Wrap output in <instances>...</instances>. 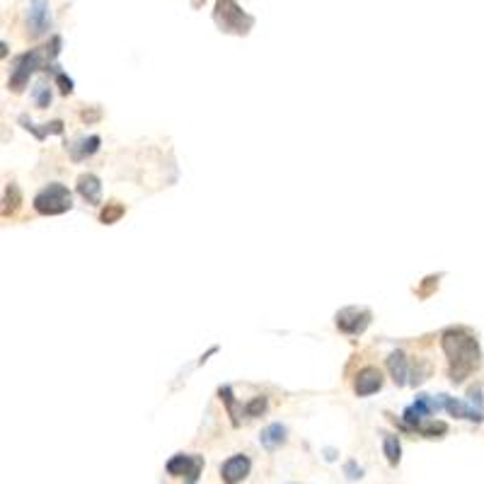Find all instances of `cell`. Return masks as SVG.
<instances>
[{
	"mask_svg": "<svg viewBox=\"0 0 484 484\" xmlns=\"http://www.w3.org/2000/svg\"><path fill=\"white\" fill-rule=\"evenodd\" d=\"M334 320H337V330L339 332H344V334H349V337H359L368 330L373 315H370V310H366V307L351 305V307H341Z\"/></svg>",
	"mask_w": 484,
	"mask_h": 484,
	"instance_id": "8992f818",
	"label": "cell"
},
{
	"mask_svg": "<svg viewBox=\"0 0 484 484\" xmlns=\"http://www.w3.org/2000/svg\"><path fill=\"white\" fill-rule=\"evenodd\" d=\"M218 397H221V402L226 404L228 417H231V424L237 429V427H240V409H237V400H235V395H233L231 385H221V388H218Z\"/></svg>",
	"mask_w": 484,
	"mask_h": 484,
	"instance_id": "9a60e30c",
	"label": "cell"
},
{
	"mask_svg": "<svg viewBox=\"0 0 484 484\" xmlns=\"http://www.w3.org/2000/svg\"><path fill=\"white\" fill-rule=\"evenodd\" d=\"M97 116H100V111H90V114H87V109L85 111H82V119H85V121H95L97 119Z\"/></svg>",
	"mask_w": 484,
	"mask_h": 484,
	"instance_id": "4316f807",
	"label": "cell"
},
{
	"mask_svg": "<svg viewBox=\"0 0 484 484\" xmlns=\"http://www.w3.org/2000/svg\"><path fill=\"white\" fill-rule=\"evenodd\" d=\"M78 194L85 199L90 206H97L102 201V182L97 174L92 172H85L78 177Z\"/></svg>",
	"mask_w": 484,
	"mask_h": 484,
	"instance_id": "30bf717a",
	"label": "cell"
},
{
	"mask_svg": "<svg viewBox=\"0 0 484 484\" xmlns=\"http://www.w3.org/2000/svg\"><path fill=\"white\" fill-rule=\"evenodd\" d=\"M126 213V208H124V204H119V201H109L105 208H102V213H100V221L105 223V226H114L116 221H119L121 216Z\"/></svg>",
	"mask_w": 484,
	"mask_h": 484,
	"instance_id": "ac0fdd59",
	"label": "cell"
},
{
	"mask_svg": "<svg viewBox=\"0 0 484 484\" xmlns=\"http://www.w3.org/2000/svg\"><path fill=\"white\" fill-rule=\"evenodd\" d=\"M467 397H470V404L472 407H477V409H482V388L480 385H475V388L467 393Z\"/></svg>",
	"mask_w": 484,
	"mask_h": 484,
	"instance_id": "484cf974",
	"label": "cell"
},
{
	"mask_svg": "<svg viewBox=\"0 0 484 484\" xmlns=\"http://www.w3.org/2000/svg\"><path fill=\"white\" fill-rule=\"evenodd\" d=\"M100 143H102L100 136H87V138H80L75 145H71V158L75 160V163H82V160H87L90 155H95L97 150H100Z\"/></svg>",
	"mask_w": 484,
	"mask_h": 484,
	"instance_id": "5bb4252c",
	"label": "cell"
},
{
	"mask_svg": "<svg viewBox=\"0 0 484 484\" xmlns=\"http://www.w3.org/2000/svg\"><path fill=\"white\" fill-rule=\"evenodd\" d=\"M436 288H438V276H427L422 286L417 288V296L419 298H429L433 291H436Z\"/></svg>",
	"mask_w": 484,
	"mask_h": 484,
	"instance_id": "7402d4cb",
	"label": "cell"
},
{
	"mask_svg": "<svg viewBox=\"0 0 484 484\" xmlns=\"http://www.w3.org/2000/svg\"><path fill=\"white\" fill-rule=\"evenodd\" d=\"M286 433L288 431L283 424H269V427L259 433V443H262V448H267V451H276V448H281L283 443H286Z\"/></svg>",
	"mask_w": 484,
	"mask_h": 484,
	"instance_id": "4fadbf2b",
	"label": "cell"
},
{
	"mask_svg": "<svg viewBox=\"0 0 484 484\" xmlns=\"http://www.w3.org/2000/svg\"><path fill=\"white\" fill-rule=\"evenodd\" d=\"M441 349L448 356V378L453 385H463L482 366V349L475 334L463 327H451L441 334Z\"/></svg>",
	"mask_w": 484,
	"mask_h": 484,
	"instance_id": "6da1fadb",
	"label": "cell"
},
{
	"mask_svg": "<svg viewBox=\"0 0 484 484\" xmlns=\"http://www.w3.org/2000/svg\"><path fill=\"white\" fill-rule=\"evenodd\" d=\"M56 85H58V90H61V95H71L73 92V80L63 71L56 73Z\"/></svg>",
	"mask_w": 484,
	"mask_h": 484,
	"instance_id": "603a6c76",
	"label": "cell"
},
{
	"mask_svg": "<svg viewBox=\"0 0 484 484\" xmlns=\"http://www.w3.org/2000/svg\"><path fill=\"white\" fill-rule=\"evenodd\" d=\"M32 97H34V105H37L39 109H46V107L51 105V87H48L46 82H39V85H34Z\"/></svg>",
	"mask_w": 484,
	"mask_h": 484,
	"instance_id": "ffe728a7",
	"label": "cell"
},
{
	"mask_svg": "<svg viewBox=\"0 0 484 484\" xmlns=\"http://www.w3.org/2000/svg\"><path fill=\"white\" fill-rule=\"evenodd\" d=\"M204 456H187V453H177L168 460L165 470H168L170 477H187V484H197V480L201 477V470H204Z\"/></svg>",
	"mask_w": 484,
	"mask_h": 484,
	"instance_id": "5b68a950",
	"label": "cell"
},
{
	"mask_svg": "<svg viewBox=\"0 0 484 484\" xmlns=\"http://www.w3.org/2000/svg\"><path fill=\"white\" fill-rule=\"evenodd\" d=\"M419 431H422L427 438H441L443 433H448V424L446 422H431V424H427V427L419 429Z\"/></svg>",
	"mask_w": 484,
	"mask_h": 484,
	"instance_id": "44dd1931",
	"label": "cell"
},
{
	"mask_svg": "<svg viewBox=\"0 0 484 484\" xmlns=\"http://www.w3.org/2000/svg\"><path fill=\"white\" fill-rule=\"evenodd\" d=\"M61 37H58V34H53L51 37V42H48V46H46V56H48V61H51V58H56L58 53H61Z\"/></svg>",
	"mask_w": 484,
	"mask_h": 484,
	"instance_id": "d4e9b609",
	"label": "cell"
},
{
	"mask_svg": "<svg viewBox=\"0 0 484 484\" xmlns=\"http://www.w3.org/2000/svg\"><path fill=\"white\" fill-rule=\"evenodd\" d=\"M325 460H337V451L334 448H325Z\"/></svg>",
	"mask_w": 484,
	"mask_h": 484,
	"instance_id": "83f0119b",
	"label": "cell"
},
{
	"mask_svg": "<svg viewBox=\"0 0 484 484\" xmlns=\"http://www.w3.org/2000/svg\"><path fill=\"white\" fill-rule=\"evenodd\" d=\"M32 206L39 216H61V213L73 208V194L66 184L51 182V184H46L42 192H37Z\"/></svg>",
	"mask_w": 484,
	"mask_h": 484,
	"instance_id": "7a4b0ae2",
	"label": "cell"
},
{
	"mask_svg": "<svg viewBox=\"0 0 484 484\" xmlns=\"http://www.w3.org/2000/svg\"><path fill=\"white\" fill-rule=\"evenodd\" d=\"M46 51L44 48H29L27 53H22L19 58H15V68L10 73V80H8V87L12 92H22L27 87L29 78H32L34 71L39 68H46ZM48 71V68H46Z\"/></svg>",
	"mask_w": 484,
	"mask_h": 484,
	"instance_id": "277c9868",
	"label": "cell"
},
{
	"mask_svg": "<svg viewBox=\"0 0 484 484\" xmlns=\"http://www.w3.org/2000/svg\"><path fill=\"white\" fill-rule=\"evenodd\" d=\"M48 27H51L48 3L46 0H37V3H32L27 10V34L32 39H37V37H42V34H46Z\"/></svg>",
	"mask_w": 484,
	"mask_h": 484,
	"instance_id": "52a82bcc",
	"label": "cell"
},
{
	"mask_svg": "<svg viewBox=\"0 0 484 484\" xmlns=\"http://www.w3.org/2000/svg\"><path fill=\"white\" fill-rule=\"evenodd\" d=\"M249 470H252V460L244 453H237L221 465V480L226 484H240L249 475Z\"/></svg>",
	"mask_w": 484,
	"mask_h": 484,
	"instance_id": "ba28073f",
	"label": "cell"
},
{
	"mask_svg": "<svg viewBox=\"0 0 484 484\" xmlns=\"http://www.w3.org/2000/svg\"><path fill=\"white\" fill-rule=\"evenodd\" d=\"M267 404H269V400L264 397V395H259V397H252L247 404L242 407V412H244V417H249V419H254V417H262L264 412H267Z\"/></svg>",
	"mask_w": 484,
	"mask_h": 484,
	"instance_id": "d6986e66",
	"label": "cell"
},
{
	"mask_svg": "<svg viewBox=\"0 0 484 484\" xmlns=\"http://www.w3.org/2000/svg\"><path fill=\"white\" fill-rule=\"evenodd\" d=\"M383 388V373H380L375 366H366L356 373L354 380V393L359 397H368V395H375L378 390Z\"/></svg>",
	"mask_w": 484,
	"mask_h": 484,
	"instance_id": "9c48e42d",
	"label": "cell"
},
{
	"mask_svg": "<svg viewBox=\"0 0 484 484\" xmlns=\"http://www.w3.org/2000/svg\"><path fill=\"white\" fill-rule=\"evenodd\" d=\"M344 475L349 477V480H361V477H364V467H361L356 460H349L344 465Z\"/></svg>",
	"mask_w": 484,
	"mask_h": 484,
	"instance_id": "cb8c5ba5",
	"label": "cell"
},
{
	"mask_svg": "<svg viewBox=\"0 0 484 484\" xmlns=\"http://www.w3.org/2000/svg\"><path fill=\"white\" fill-rule=\"evenodd\" d=\"M19 204H22V194L15 184H8L5 187V194H3V216H15L19 211Z\"/></svg>",
	"mask_w": 484,
	"mask_h": 484,
	"instance_id": "e0dca14e",
	"label": "cell"
},
{
	"mask_svg": "<svg viewBox=\"0 0 484 484\" xmlns=\"http://www.w3.org/2000/svg\"><path fill=\"white\" fill-rule=\"evenodd\" d=\"M443 409H446L451 417H456V419H467V422H482V409H477V407H472V404H467V402H463V400H456V397H448L446 395V400H443Z\"/></svg>",
	"mask_w": 484,
	"mask_h": 484,
	"instance_id": "8fae6325",
	"label": "cell"
},
{
	"mask_svg": "<svg viewBox=\"0 0 484 484\" xmlns=\"http://www.w3.org/2000/svg\"><path fill=\"white\" fill-rule=\"evenodd\" d=\"M388 370H390V375H393V380H395V385H407L409 383V361H407V356H404V351H393V354L388 356Z\"/></svg>",
	"mask_w": 484,
	"mask_h": 484,
	"instance_id": "7c38bea8",
	"label": "cell"
},
{
	"mask_svg": "<svg viewBox=\"0 0 484 484\" xmlns=\"http://www.w3.org/2000/svg\"><path fill=\"white\" fill-rule=\"evenodd\" d=\"M213 19L223 32L231 34H247L254 24V19L237 5V0H218L216 10H213Z\"/></svg>",
	"mask_w": 484,
	"mask_h": 484,
	"instance_id": "3957f363",
	"label": "cell"
},
{
	"mask_svg": "<svg viewBox=\"0 0 484 484\" xmlns=\"http://www.w3.org/2000/svg\"><path fill=\"white\" fill-rule=\"evenodd\" d=\"M383 453L388 458L390 467H397L402 460V443L395 433H383Z\"/></svg>",
	"mask_w": 484,
	"mask_h": 484,
	"instance_id": "2e32d148",
	"label": "cell"
}]
</instances>
